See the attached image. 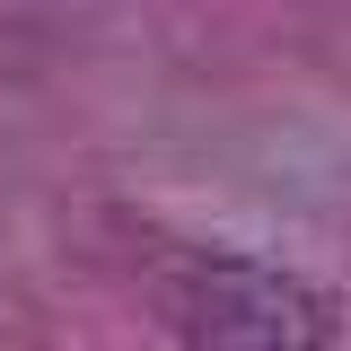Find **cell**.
<instances>
[{"mask_svg":"<svg viewBox=\"0 0 351 351\" xmlns=\"http://www.w3.org/2000/svg\"><path fill=\"white\" fill-rule=\"evenodd\" d=\"M176 325H184V351H325V334H334L325 299L263 263H211L184 290Z\"/></svg>","mask_w":351,"mask_h":351,"instance_id":"cell-1","label":"cell"}]
</instances>
